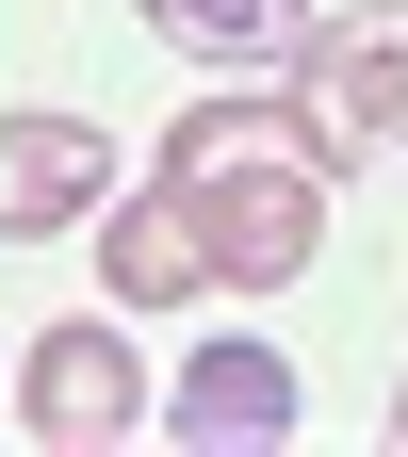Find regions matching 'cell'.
<instances>
[{"mask_svg":"<svg viewBox=\"0 0 408 457\" xmlns=\"http://www.w3.org/2000/svg\"><path fill=\"white\" fill-rule=\"evenodd\" d=\"M180 295H212V262H196V212L147 180L98 212V311H180Z\"/></svg>","mask_w":408,"mask_h":457,"instance_id":"8992f818","label":"cell"},{"mask_svg":"<svg viewBox=\"0 0 408 457\" xmlns=\"http://www.w3.org/2000/svg\"><path fill=\"white\" fill-rule=\"evenodd\" d=\"M17 425H33L49 457H114V441L147 425V360H131V327H114V311L49 327L33 360H17Z\"/></svg>","mask_w":408,"mask_h":457,"instance_id":"3957f363","label":"cell"},{"mask_svg":"<svg viewBox=\"0 0 408 457\" xmlns=\"http://www.w3.org/2000/svg\"><path fill=\"white\" fill-rule=\"evenodd\" d=\"M114 196V131L98 114H0V245H49Z\"/></svg>","mask_w":408,"mask_h":457,"instance_id":"277c9868","label":"cell"},{"mask_svg":"<svg viewBox=\"0 0 408 457\" xmlns=\"http://www.w3.org/2000/svg\"><path fill=\"white\" fill-rule=\"evenodd\" d=\"M163 196L196 212L212 295H278V278H311V245H327V147H311V114H278V98H196L180 131H163Z\"/></svg>","mask_w":408,"mask_h":457,"instance_id":"6da1fadb","label":"cell"},{"mask_svg":"<svg viewBox=\"0 0 408 457\" xmlns=\"http://www.w3.org/2000/svg\"><path fill=\"white\" fill-rule=\"evenodd\" d=\"M295 114L327 163H408V0H343L295 33Z\"/></svg>","mask_w":408,"mask_h":457,"instance_id":"7a4b0ae2","label":"cell"},{"mask_svg":"<svg viewBox=\"0 0 408 457\" xmlns=\"http://www.w3.org/2000/svg\"><path fill=\"white\" fill-rule=\"evenodd\" d=\"M295 409H311V392H295V360H278V343H246V327H212L163 425H180L196 457H262V441H295Z\"/></svg>","mask_w":408,"mask_h":457,"instance_id":"5b68a950","label":"cell"},{"mask_svg":"<svg viewBox=\"0 0 408 457\" xmlns=\"http://www.w3.org/2000/svg\"><path fill=\"white\" fill-rule=\"evenodd\" d=\"M163 49H196V66H278V49L311 33V0H147Z\"/></svg>","mask_w":408,"mask_h":457,"instance_id":"52a82bcc","label":"cell"},{"mask_svg":"<svg viewBox=\"0 0 408 457\" xmlns=\"http://www.w3.org/2000/svg\"><path fill=\"white\" fill-rule=\"evenodd\" d=\"M392 441H408V376H392Z\"/></svg>","mask_w":408,"mask_h":457,"instance_id":"ba28073f","label":"cell"}]
</instances>
